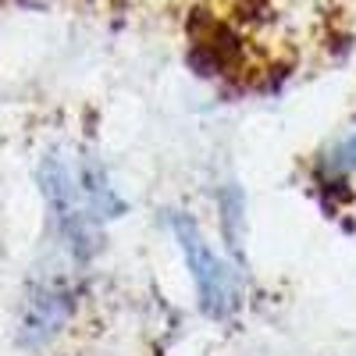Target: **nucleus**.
Instances as JSON below:
<instances>
[{
	"label": "nucleus",
	"mask_w": 356,
	"mask_h": 356,
	"mask_svg": "<svg viewBox=\"0 0 356 356\" xmlns=\"http://www.w3.org/2000/svg\"><path fill=\"white\" fill-rule=\"evenodd\" d=\"M40 178H43V193L54 207V218L61 225V235L72 243L79 257H89L97 250L100 221L122 214L125 203L107 186L100 164L89 157L79 168H72L61 157H47L40 168Z\"/></svg>",
	"instance_id": "nucleus-1"
},
{
	"label": "nucleus",
	"mask_w": 356,
	"mask_h": 356,
	"mask_svg": "<svg viewBox=\"0 0 356 356\" xmlns=\"http://www.w3.org/2000/svg\"><path fill=\"white\" fill-rule=\"evenodd\" d=\"M171 228H175V239L189 260V271H193V282H196V292H200V307L211 317H228L239 307V296H243V285L235 278V271L203 243V235H200L193 218L175 214Z\"/></svg>",
	"instance_id": "nucleus-2"
}]
</instances>
